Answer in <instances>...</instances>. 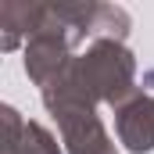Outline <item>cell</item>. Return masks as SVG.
Wrapping results in <instances>:
<instances>
[{
    "label": "cell",
    "mask_w": 154,
    "mask_h": 154,
    "mask_svg": "<svg viewBox=\"0 0 154 154\" xmlns=\"http://www.w3.org/2000/svg\"><path fill=\"white\" fill-rule=\"evenodd\" d=\"M4 143H0V154H61L54 136L36 125V122H25L14 108H4Z\"/></svg>",
    "instance_id": "6da1fadb"
},
{
    "label": "cell",
    "mask_w": 154,
    "mask_h": 154,
    "mask_svg": "<svg viewBox=\"0 0 154 154\" xmlns=\"http://www.w3.org/2000/svg\"><path fill=\"white\" fill-rule=\"evenodd\" d=\"M118 133L129 143V151H151L154 147V100L151 97H133L118 111Z\"/></svg>",
    "instance_id": "7a4b0ae2"
}]
</instances>
